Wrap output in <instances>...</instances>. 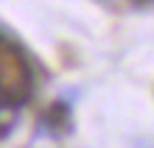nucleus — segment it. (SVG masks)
I'll use <instances>...</instances> for the list:
<instances>
[{
	"label": "nucleus",
	"instance_id": "f257e3e1",
	"mask_svg": "<svg viewBox=\"0 0 154 148\" xmlns=\"http://www.w3.org/2000/svg\"><path fill=\"white\" fill-rule=\"evenodd\" d=\"M0 89L6 95H11L14 101L17 98L23 101L28 95V89H31V73L25 67L23 56L14 48L0 50Z\"/></svg>",
	"mask_w": 154,
	"mask_h": 148
},
{
	"label": "nucleus",
	"instance_id": "f03ea898",
	"mask_svg": "<svg viewBox=\"0 0 154 148\" xmlns=\"http://www.w3.org/2000/svg\"><path fill=\"white\" fill-rule=\"evenodd\" d=\"M137 3H149V0H137Z\"/></svg>",
	"mask_w": 154,
	"mask_h": 148
}]
</instances>
